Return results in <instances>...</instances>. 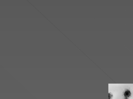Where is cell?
I'll use <instances>...</instances> for the list:
<instances>
[{"instance_id": "cell-1", "label": "cell", "mask_w": 133, "mask_h": 99, "mask_svg": "<svg viewBox=\"0 0 133 99\" xmlns=\"http://www.w3.org/2000/svg\"><path fill=\"white\" fill-rule=\"evenodd\" d=\"M123 94L124 97L125 99H128L131 96V91L129 89H126L124 91Z\"/></svg>"}, {"instance_id": "cell-2", "label": "cell", "mask_w": 133, "mask_h": 99, "mask_svg": "<svg viewBox=\"0 0 133 99\" xmlns=\"http://www.w3.org/2000/svg\"><path fill=\"white\" fill-rule=\"evenodd\" d=\"M113 97L112 94L111 93H109V99H112Z\"/></svg>"}, {"instance_id": "cell-3", "label": "cell", "mask_w": 133, "mask_h": 99, "mask_svg": "<svg viewBox=\"0 0 133 99\" xmlns=\"http://www.w3.org/2000/svg\"></svg>"}]
</instances>
